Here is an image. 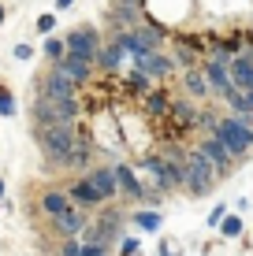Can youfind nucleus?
Wrapping results in <instances>:
<instances>
[{"label":"nucleus","instance_id":"2","mask_svg":"<svg viewBox=\"0 0 253 256\" xmlns=\"http://www.w3.org/2000/svg\"><path fill=\"white\" fill-rule=\"evenodd\" d=\"M130 223V208L119 204V200H112V204H101L93 212L90 226L82 230V242L86 245H108V249H116L119 242H123V226Z\"/></svg>","mask_w":253,"mask_h":256},{"label":"nucleus","instance_id":"15","mask_svg":"<svg viewBox=\"0 0 253 256\" xmlns=\"http://www.w3.org/2000/svg\"><path fill=\"white\" fill-rule=\"evenodd\" d=\"M175 90L182 96H190V100H208L212 96V90H208V82H205V70L201 67H190V70H179V78H175Z\"/></svg>","mask_w":253,"mask_h":256},{"label":"nucleus","instance_id":"9","mask_svg":"<svg viewBox=\"0 0 253 256\" xmlns=\"http://www.w3.org/2000/svg\"><path fill=\"white\" fill-rule=\"evenodd\" d=\"M130 67H138L145 78H153L156 86H171L179 78V67L171 60V52H145V56L130 60Z\"/></svg>","mask_w":253,"mask_h":256},{"label":"nucleus","instance_id":"30","mask_svg":"<svg viewBox=\"0 0 253 256\" xmlns=\"http://www.w3.org/2000/svg\"><path fill=\"white\" fill-rule=\"evenodd\" d=\"M227 216H231V208H227V204L220 200V204H216L212 212H208V219H205V223H208V226H220V223H223Z\"/></svg>","mask_w":253,"mask_h":256},{"label":"nucleus","instance_id":"13","mask_svg":"<svg viewBox=\"0 0 253 256\" xmlns=\"http://www.w3.org/2000/svg\"><path fill=\"white\" fill-rule=\"evenodd\" d=\"M86 178H90V186L104 197V204H112V200H119V178H116V164H104L97 160L86 171Z\"/></svg>","mask_w":253,"mask_h":256},{"label":"nucleus","instance_id":"14","mask_svg":"<svg viewBox=\"0 0 253 256\" xmlns=\"http://www.w3.org/2000/svg\"><path fill=\"white\" fill-rule=\"evenodd\" d=\"M64 190H67V197H71V204L82 208V212H97V208L104 204V197L90 186V178H86V174H71V178L64 182Z\"/></svg>","mask_w":253,"mask_h":256},{"label":"nucleus","instance_id":"35","mask_svg":"<svg viewBox=\"0 0 253 256\" xmlns=\"http://www.w3.org/2000/svg\"><path fill=\"white\" fill-rule=\"evenodd\" d=\"M4 193H8V182H4V174H0V200H4Z\"/></svg>","mask_w":253,"mask_h":256},{"label":"nucleus","instance_id":"24","mask_svg":"<svg viewBox=\"0 0 253 256\" xmlns=\"http://www.w3.org/2000/svg\"><path fill=\"white\" fill-rule=\"evenodd\" d=\"M15 112H19V96H15V90L0 78V119H12Z\"/></svg>","mask_w":253,"mask_h":256},{"label":"nucleus","instance_id":"16","mask_svg":"<svg viewBox=\"0 0 253 256\" xmlns=\"http://www.w3.org/2000/svg\"><path fill=\"white\" fill-rule=\"evenodd\" d=\"M201 70H205V82H208V90H212L216 100H223V96L234 90L227 64H220V60H201Z\"/></svg>","mask_w":253,"mask_h":256},{"label":"nucleus","instance_id":"19","mask_svg":"<svg viewBox=\"0 0 253 256\" xmlns=\"http://www.w3.org/2000/svg\"><path fill=\"white\" fill-rule=\"evenodd\" d=\"M38 208H41V216L56 219V216H64V212H67V208H75V204H71V197H67V190H64V186H49V190H41V193H38Z\"/></svg>","mask_w":253,"mask_h":256},{"label":"nucleus","instance_id":"17","mask_svg":"<svg viewBox=\"0 0 253 256\" xmlns=\"http://www.w3.org/2000/svg\"><path fill=\"white\" fill-rule=\"evenodd\" d=\"M123 64H127V52L116 45V41H104L101 52H97V60H93V67H97V74L104 78H116V74H123Z\"/></svg>","mask_w":253,"mask_h":256},{"label":"nucleus","instance_id":"4","mask_svg":"<svg viewBox=\"0 0 253 256\" xmlns=\"http://www.w3.org/2000/svg\"><path fill=\"white\" fill-rule=\"evenodd\" d=\"M30 96H49V100H56V104H71V100H82V90H78L60 67H45V70L34 74Z\"/></svg>","mask_w":253,"mask_h":256},{"label":"nucleus","instance_id":"1","mask_svg":"<svg viewBox=\"0 0 253 256\" xmlns=\"http://www.w3.org/2000/svg\"><path fill=\"white\" fill-rule=\"evenodd\" d=\"M38 152L52 171H67L71 156L78 152L82 141H90V122H56V126H38L34 130Z\"/></svg>","mask_w":253,"mask_h":256},{"label":"nucleus","instance_id":"28","mask_svg":"<svg viewBox=\"0 0 253 256\" xmlns=\"http://www.w3.org/2000/svg\"><path fill=\"white\" fill-rule=\"evenodd\" d=\"M56 256H82V238H67V242H60Z\"/></svg>","mask_w":253,"mask_h":256},{"label":"nucleus","instance_id":"31","mask_svg":"<svg viewBox=\"0 0 253 256\" xmlns=\"http://www.w3.org/2000/svg\"><path fill=\"white\" fill-rule=\"evenodd\" d=\"M82 256H112V249L108 245H86L82 242Z\"/></svg>","mask_w":253,"mask_h":256},{"label":"nucleus","instance_id":"32","mask_svg":"<svg viewBox=\"0 0 253 256\" xmlns=\"http://www.w3.org/2000/svg\"><path fill=\"white\" fill-rule=\"evenodd\" d=\"M12 52H15V60H23V64H26V60H34V48L30 45H15Z\"/></svg>","mask_w":253,"mask_h":256},{"label":"nucleus","instance_id":"5","mask_svg":"<svg viewBox=\"0 0 253 256\" xmlns=\"http://www.w3.org/2000/svg\"><path fill=\"white\" fill-rule=\"evenodd\" d=\"M86 108L82 100H71V104H56L49 96H30V126H56V122H82Z\"/></svg>","mask_w":253,"mask_h":256},{"label":"nucleus","instance_id":"8","mask_svg":"<svg viewBox=\"0 0 253 256\" xmlns=\"http://www.w3.org/2000/svg\"><path fill=\"white\" fill-rule=\"evenodd\" d=\"M116 178H119V200H127V208H145L149 186H145L138 164L134 160H116Z\"/></svg>","mask_w":253,"mask_h":256},{"label":"nucleus","instance_id":"22","mask_svg":"<svg viewBox=\"0 0 253 256\" xmlns=\"http://www.w3.org/2000/svg\"><path fill=\"white\" fill-rule=\"evenodd\" d=\"M130 223L145 234H160L164 226V212L160 208H130Z\"/></svg>","mask_w":253,"mask_h":256},{"label":"nucleus","instance_id":"11","mask_svg":"<svg viewBox=\"0 0 253 256\" xmlns=\"http://www.w3.org/2000/svg\"><path fill=\"white\" fill-rule=\"evenodd\" d=\"M194 145H197V148H201V152L208 156V164L216 167V178H220V182H227L231 174H234L238 160H234V156L227 152V145H223V141L216 138V134H201V138L194 141Z\"/></svg>","mask_w":253,"mask_h":256},{"label":"nucleus","instance_id":"27","mask_svg":"<svg viewBox=\"0 0 253 256\" xmlns=\"http://www.w3.org/2000/svg\"><path fill=\"white\" fill-rule=\"evenodd\" d=\"M116 249H119V256H138V252H142V238H130V234H123V242H119Z\"/></svg>","mask_w":253,"mask_h":256},{"label":"nucleus","instance_id":"33","mask_svg":"<svg viewBox=\"0 0 253 256\" xmlns=\"http://www.w3.org/2000/svg\"><path fill=\"white\" fill-rule=\"evenodd\" d=\"M116 4H123V8H130V12H138V15H145V0H116Z\"/></svg>","mask_w":253,"mask_h":256},{"label":"nucleus","instance_id":"3","mask_svg":"<svg viewBox=\"0 0 253 256\" xmlns=\"http://www.w3.org/2000/svg\"><path fill=\"white\" fill-rule=\"evenodd\" d=\"M220 178H216V167L208 164V156L197 145H186V182H182V193L186 197H208Z\"/></svg>","mask_w":253,"mask_h":256},{"label":"nucleus","instance_id":"26","mask_svg":"<svg viewBox=\"0 0 253 256\" xmlns=\"http://www.w3.org/2000/svg\"><path fill=\"white\" fill-rule=\"evenodd\" d=\"M156 256H182V242H179V238H160Z\"/></svg>","mask_w":253,"mask_h":256},{"label":"nucleus","instance_id":"34","mask_svg":"<svg viewBox=\"0 0 253 256\" xmlns=\"http://www.w3.org/2000/svg\"><path fill=\"white\" fill-rule=\"evenodd\" d=\"M67 8H75V0H56V12H67Z\"/></svg>","mask_w":253,"mask_h":256},{"label":"nucleus","instance_id":"6","mask_svg":"<svg viewBox=\"0 0 253 256\" xmlns=\"http://www.w3.org/2000/svg\"><path fill=\"white\" fill-rule=\"evenodd\" d=\"M212 134L227 145V152L238 164L253 152V126H249V122H242V119H234V116H220V122H216Z\"/></svg>","mask_w":253,"mask_h":256},{"label":"nucleus","instance_id":"21","mask_svg":"<svg viewBox=\"0 0 253 256\" xmlns=\"http://www.w3.org/2000/svg\"><path fill=\"white\" fill-rule=\"evenodd\" d=\"M227 67H231V82H234V90L253 93V56H249V52H238V56H234Z\"/></svg>","mask_w":253,"mask_h":256},{"label":"nucleus","instance_id":"12","mask_svg":"<svg viewBox=\"0 0 253 256\" xmlns=\"http://www.w3.org/2000/svg\"><path fill=\"white\" fill-rule=\"evenodd\" d=\"M93 212H82V208H67L64 216L49 219V234H56L60 242H67V238H82V230L90 226Z\"/></svg>","mask_w":253,"mask_h":256},{"label":"nucleus","instance_id":"7","mask_svg":"<svg viewBox=\"0 0 253 256\" xmlns=\"http://www.w3.org/2000/svg\"><path fill=\"white\" fill-rule=\"evenodd\" d=\"M104 30L101 26H93V22H78V26H71V30L64 34V45H67V56H78V60H97V52H101V45H104Z\"/></svg>","mask_w":253,"mask_h":256},{"label":"nucleus","instance_id":"18","mask_svg":"<svg viewBox=\"0 0 253 256\" xmlns=\"http://www.w3.org/2000/svg\"><path fill=\"white\" fill-rule=\"evenodd\" d=\"M56 67L64 70L67 78H71L78 90H90V86H93V74H97V67H93L90 60H78V56H64Z\"/></svg>","mask_w":253,"mask_h":256},{"label":"nucleus","instance_id":"36","mask_svg":"<svg viewBox=\"0 0 253 256\" xmlns=\"http://www.w3.org/2000/svg\"><path fill=\"white\" fill-rule=\"evenodd\" d=\"M4 19H8V8H4V4H0V26H4Z\"/></svg>","mask_w":253,"mask_h":256},{"label":"nucleus","instance_id":"10","mask_svg":"<svg viewBox=\"0 0 253 256\" xmlns=\"http://www.w3.org/2000/svg\"><path fill=\"white\" fill-rule=\"evenodd\" d=\"M190 12H194V0H145V19L164 22L171 30H179L190 19Z\"/></svg>","mask_w":253,"mask_h":256},{"label":"nucleus","instance_id":"29","mask_svg":"<svg viewBox=\"0 0 253 256\" xmlns=\"http://www.w3.org/2000/svg\"><path fill=\"white\" fill-rule=\"evenodd\" d=\"M34 30H38V34H45V38H52V30H56V15H52V12L38 15V22H34Z\"/></svg>","mask_w":253,"mask_h":256},{"label":"nucleus","instance_id":"20","mask_svg":"<svg viewBox=\"0 0 253 256\" xmlns=\"http://www.w3.org/2000/svg\"><path fill=\"white\" fill-rule=\"evenodd\" d=\"M119 90H123V93L130 96V100H142V96H149V93L156 90V82H153V78H145L138 67H130L127 74L119 78Z\"/></svg>","mask_w":253,"mask_h":256},{"label":"nucleus","instance_id":"23","mask_svg":"<svg viewBox=\"0 0 253 256\" xmlns=\"http://www.w3.org/2000/svg\"><path fill=\"white\" fill-rule=\"evenodd\" d=\"M64 56H67L64 38H45V41H41V60H45V67H56Z\"/></svg>","mask_w":253,"mask_h":256},{"label":"nucleus","instance_id":"25","mask_svg":"<svg viewBox=\"0 0 253 256\" xmlns=\"http://www.w3.org/2000/svg\"><path fill=\"white\" fill-rule=\"evenodd\" d=\"M242 230H246V223H242V216H238V212H231V216L220 223V238H227V242H238Z\"/></svg>","mask_w":253,"mask_h":256}]
</instances>
